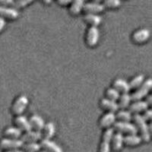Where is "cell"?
<instances>
[{"label":"cell","instance_id":"cell-1","mask_svg":"<svg viewBox=\"0 0 152 152\" xmlns=\"http://www.w3.org/2000/svg\"><path fill=\"white\" fill-rule=\"evenodd\" d=\"M132 120L135 122V125L138 129V132L140 133L142 141L148 142L151 139L150 129L147 122L142 118L140 114H134Z\"/></svg>","mask_w":152,"mask_h":152},{"label":"cell","instance_id":"cell-2","mask_svg":"<svg viewBox=\"0 0 152 152\" xmlns=\"http://www.w3.org/2000/svg\"><path fill=\"white\" fill-rule=\"evenodd\" d=\"M152 86L151 78H148L144 81V83L135 89V91L131 94L132 101H137V100H142V98L147 96L148 92L150 91Z\"/></svg>","mask_w":152,"mask_h":152},{"label":"cell","instance_id":"cell-3","mask_svg":"<svg viewBox=\"0 0 152 152\" xmlns=\"http://www.w3.org/2000/svg\"><path fill=\"white\" fill-rule=\"evenodd\" d=\"M29 103L28 97L26 95L21 94L15 99L12 106V113L16 116H20L24 113Z\"/></svg>","mask_w":152,"mask_h":152},{"label":"cell","instance_id":"cell-4","mask_svg":"<svg viewBox=\"0 0 152 152\" xmlns=\"http://www.w3.org/2000/svg\"><path fill=\"white\" fill-rule=\"evenodd\" d=\"M113 129L114 131L120 132L122 134L126 133L127 135L129 134H138V129L135 123H132L131 122H122L116 121L114 123Z\"/></svg>","mask_w":152,"mask_h":152},{"label":"cell","instance_id":"cell-5","mask_svg":"<svg viewBox=\"0 0 152 152\" xmlns=\"http://www.w3.org/2000/svg\"><path fill=\"white\" fill-rule=\"evenodd\" d=\"M114 129L111 128L107 129L102 135V139L100 145L99 152H110L111 142L113 135L114 134Z\"/></svg>","mask_w":152,"mask_h":152},{"label":"cell","instance_id":"cell-6","mask_svg":"<svg viewBox=\"0 0 152 152\" xmlns=\"http://www.w3.org/2000/svg\"><path fill=\"white\" fill-rule=\"evenodd\" d=\"M24 142L21 139H14V138H2L0 139V148L5 150H13V149H20L22 148Z\"/></svg>","mask_w":152,"mask_h":152},{"label":"cell","instance_id":"cell-7","mask_svg":"<svg viewBox=\"0 0 152 152\" xmlns=\"http://www.w3.org/2000/svg\"><path fill=\"white\" fill-rule=\"evenodd\" d=\"M100 39V31L97 27L90 26L86 34V42L89 47H93L97 45Z\"/></svg>","mask_w":152,"mask_h":152},{"label":"cell","instance_id":"cell-8","mask_svg":"<svg viewBox=\"0 0 152 152\" xmlns=\"http://www.w3.org/2000/svg\"><path fill=\"white\" fill-rule=\"evenodd\" d=\"M117 121L116 120V113L113 112H107L100 119V126L104 129H109L111 128V126H113L114 123Z\"/></svg>","mask_w":152,"mask_h":152},{"label":"cell","instance_id":"cell-9","mask_svg":"<svg viewBox=\"0 0 152 152\" xmlns=\"http://www.w3.org/2000/svg\"><path fill=\"white\" fill-rule=\"evenodd\" d=\"M42 134L40 132L35 131L31 129L27 132L23 133L21 137V139L24 143H28V142H37L41 141Z\"/></svg>","mask_w":152,"mask_h":152},{"label":"cell","instance_id":"cell-10","mask_svg":"<svg viewBox=\"0 0 152 152\" xmlns=\"http://www.w3.org/2000/svg\"><path fill=\"white\" fill-rule=\"evenodd\" d=\"M150 37V31L147 28H140L135 31L132 34V40L137 43H142L147 41Z\"/></svg>","mask_w":152,"mask_h":152},{"label":"cell","instance_id":"cell-11","mask_svg":"<svg viewBox=\"0 0 152 152\" xmlns=\"http://www.w3.org/2000/svg\"><path fill=\"white\" fill-rule=\"evenodd\" d=\"M41 149L47 152H63L62 148L50 139H43L42 138L40 142Z\"/></svg>","mask_w":152,"mask_h":152},{"label":"cell","instance_id":"cell-12","mask_svg":"<svg viewBox=\"0 0 152 152\" xmlns=\"http://www.w3.org/2000/svg\"><path fill=\"white\" fill-rule=\"evenodd\" d=\"M104 9H105L104 5L97 2H85L83 6V11L86 13L98 14L100 12H103Z\"/></svg>","mask_w":152,"mask_h":152},{"label":"cell","instance_id":"cell-13","mask_svg":"<svg viewBox=\"0 0 152 152\" xmlns=\"http://www.w3.org/2000/svg\"><path fill=\"white\" fill-rule=\"evenodd\" d=\"M15 123L16 125V127H18L21 132H27L32 129L29 119L23 115L16 116L15 119Z\"/></svg>","mask_w":152,"mask_h":152},{"label":"cell","instance_id":"cell-14","mask_svg":"<svg viewBox=\"0 0 152 152\" xmlns=\"http://www.w3.org/2000/svg\"><path fill=\"white\" fill-rule=\"evenodd\" d=\"M148 104L144 100H137L134 101L129 107V110L134 114H140L141 112H144L148 108Z\"/></svg>","mask_w":152,"mask_h":152},{"label":"cell","instance_id":"cell-15","mask_svg":"<svg viewBox=\"0 0 152 152\" xmlns=\"http://www.w3.org/2000/svg\"><path fill=\"white\" fill-rule=\"evenodd\" d=\"M29 122L30 124H31V129L38 132H41L43 127H44V125H45L44 119L37 114L32 115L29 119Z\"/></svg>","mask_w":152,"mask_h":152},{"label":"cell","instance_id":"cell-16","mask_svg":"<svg viewBox=\"0 0 152 152\" xmlns=\"http://www.w3.org/2000/svg\"><path fill=\"white\" fill-rule=\"evenodd\" d=\"M19 16V12L17 9L12 7L0 6V17L3 18L16 19Z\"/></svg>","mask_w":152,"mask_h":152},{"label":"cell","instance_id":"cell-17","mask_svg":"<svg viewBox=\"0 0 152 152\" xmlns=\"http://www.w3.org/2000/svg\"><path fill=\"white\" fill-rule=\"evenodd\" d=\"M113 88L116 89L120 94H127L131 90L128 81L123 78H117L115 80L113 83Z\"/></svg>","mask_w":152,"mask_h":152},{"label":"cell","instance_id":"cell-18","mask_svg":"<svg viewBox=\"0 0 152 152\" xmlns=\"http://www.w3.org/2000/svg\"><path fill=\"white\" fill-rule=\"evenodd\" d=\"M100 104L101 107L108 110V112H113L116 113L119 110V105H118V103L116 101L110 100V99L107 98V97L101 99Z\"/></svg>","mask_w":152,"mask_h":152},{"label":"cell","instance_id":"cell-19","mask_svg":"<svg viewBox=\"0 0 152 152\" xmlns=\"http://www.w3.org/2000/svg\"><path fill=\"white\" fill-rule=\"evenodd\" d=\"M123 138H124L123 134L118 132H114V134L112 138V142H111V147L113 148L114 151L121 150L123 146V144H124Z\"/></svg>","mask_w":152,"mask_h":152},{"label":"cell","instance_id":"cell-20","mask_svg":"<svg viewBox=\"0 0 152 152\" xmlns=\"http://www.w3.org/2000/svg\"><path fill=\"white\" fill-rule=\"evenodd\" d=\"M42 134V138L43 139H50L54 136L56 133V126L53 123L49 122V123H45L44 127L40 132Z\"/></svg>","mask_w":152,"mask_h":152},{"label":"cell","instance_id":"cell-21","mask_svg":"<svg viewBox=\"0 0 152 152\" xmlns=\"http://www.w3.org/2000/svg\"><path fill=\"white\" fill-rule=\"evenodd\" d=\"M84 20L91 24V26L98 27L100 23L102 22V17L98 14H93V13H85L84 15Z\"/></svg>","mask_w":152,"mask_h":152},{"label":"cell","instance_id":"cell-22","mask_svg":"<svg viewBox=\"0 0 152 152\" xmlns=\"http://www.w3.org/2000/svg\"><path fill=\"white\" fill-rule=\"evenodd\" d=\"M22 134V132L16 126H10L4 130V135L6 138L20 139Z\"/></svg>","mask_w":152,"mask_h":152},{"label":"cell","instance_id":"cell-23","mask_svg":"<svg viewBox=\"0 0 152 152\" xmlns=\"http://www.w3.org/2000/svg\"><path fill=\"white\" fill-rule=\"evenodd\" d=\"M124 144L129 146H136L142 143V139L141 136L138 134H129L125 135L123 138Z\"/></svg>","mask_w":152,"mask_h":152},{"label":"cell","instance_id":"cell-24","mask_svg":"<svg viewBox=\"0 0 152 152\" xmlns=\"http://www.w3.org/2000/svg\"><path fill=\"white\" fill-rule=\"evenodd\" d=\"M84 4L85 2L82 0H76L74 2H72L69 6V12L72 15H77L81 11H83Z\"/></svg>","mask_w":152,"mask_h":152},{"label":"cell","instance_id":"cell-25","mask_svg":"<svg viewBox=\"0 0 152 152\" xmlns=\"http://www.w3.org/2000/svg\"><path fill=\"white\" fill-rule=\"evenodd\" d=\"M116 116L118 121L122 122H131L133 119V114L129 110H118L116 113Z\"/></svg>","mask_w":152,"mask_h":152},{"label":"cell","instance_id":"cell-26","mask_svg":"<svg viewBox=\"0 0 152 152\" xmlns=\"http://www.w3.org/2000/svg\"><path fill=\"white\" fill-rule=\"evenodd\" d=\"M118 100H119L118 105H119V109L126 110V108L129 107L130 104H131V94H129V93L121 94Z\"/></svg>","mask_w":152,"mask_h":152},{"label":"cell","instance_id":"cell-27","mask_svg":"<svg viewBox=\"0 0 152 152\" xmlns=\"http://www.w3.org/2000/svg\"><path fill=\"white\" fill-rule=\"evenodd\" d=\"M145 81V75L143 74L137 75L129 82L130 89H137L144 83Z\"/></svg>","mask_w":152,"mask_h":152},{"label":"cell","instance_id":"cell-28","mask_svg":"<svg viewBox=\"0 0 152 152\" xmlns=\"http://www.w3.org/2000/svg\"><path fill=\"white\" fill-rule=\"evenodd\" d=\"M24 152H39L41 150V146L38 142H28L24 143L22 146Z\"/></svg>","mask_w":152,"mask_h":152},{"label":"cell","instance_id":"cell-29","mask_svg":"<svg viewBox=\"0 0 152 152\" xmlns=\"http://www.w3.org/2000/svg\"><path fill=\"white\" fill-rule=\"evenodd\" d=\"M120 94H121L119 93L116 89H115L114 88H109L106 91V96H107V98L110 99V100H112L113 101H117L119 100V97H120Z\"/></svg>","mask_w":152,"mask_h":152},{"label":"cell","instance_id":"cell-30","mask_svg":"<svg viewBox=\"0 0 152 152\" xmlns=\"http://www.w3.org/2000/svg\"><path fill=\"white\" fill-rule=\"evenodd\" d=\"M122 2L119 0H106L104 1L103 5L105 8H110V9H116L121 5Z\"/></svg>","mask_w":152,"mask_h":152},{"label":"cell","instance_id":"cell-31","mask_svg":"<svg viewBox=\"0 0 152 152\" xmlns=\"http://www.w3.org/2000/svg\"><path fill=\"white\" fill-rule=\"evenodd\" d=\"M32 1L31 0H18V1H14V4H13V6L12 8L17 9H21V8L25 7L28 4L31 3Z\"/></svg>","mask_w":152,"mask_h":152},{"label":"cell","instance_id":"cell-32","mask_svg":"<svg viewBox=\"0 0 152 152\" xmlns=\"http://www.w3.org/2000/svg\"><path fill=\"white\" fill-rule=\"evenodd\" d=\"M142 116L146 122L150 121L151 119V117H152L151 110L148 109V110H146L145 111H144V113H143V114L142 115Z\"/></svg>","mask_w":152,"mask_h":152},{"label":"cell","instance_id":"cell-33","mask_svg":"<svg viewBox=\"0 0 152 152\" xmlns=\"http://www.w3.org/2000/svg\"><path fill=\"white\" fill-rule=\"evenodd\" d=\"M14 4L13 0H0V6L5 7H12Z\"/></svg>","mask_w":152,"mask_h":152},{"label":"cell","instance_id":"cell-34","mask_svg":"<svg viewBox=\"0 0 152 152\" xmlns=\"http://www.w3.org/2000/svg\"><path fill=\"white\" fill-rule=\"evenodd\" d=\"M5 27V19L0 17V32H2Z\"/></svg>","mask_w":152,"mask_h":152},{"label":"cell","instance_id":"cell-35","mask_svg":"<svg viewBox=\"0 0 152 152\" xmlns=\"http://www.w3.org/2000/svg\"><path fill=\"white\" fill-rule=\"evenodd\" d=\"M72 1L70 0H59L58 1V3L61 5H67L69 4H71Z\"/></svg>","mask_w":152,"mask_h":152},{"label":"cell","instance_id":"cell-36","mask_svg":"<svg viewBox=\"0 0 152 152\" xmlns=\"http://www.w3.org/2000/svg\"><path fill=\"white\" fill-rule=\"evenodd\" d=\"M5 152H24V151H23V150H21V149H13V150L5 151Z\"/></svg>","mask_w":152,"mask_h":152},{"label":"cell","instance_id":"cell-37","mask_svg":"<svg viewBox=\"0 0 152 152\" xmlns=\"http://www.w3.org/2000/svg\"><path fill=\"white\" fill-rule=\"evenodd\" d=\"M146 102L148 103V104H151V96H148V100H146Z\"/></svg>","mask_w":152,"mask_h":152},{"label":"cell","instance_id":"cell-38","mask_svg":"<svg viewBox=\"0 0 152 152\" xmlns=\"http://www.w3.org/2000/svg\"><path fill=\"white\" fill-rule=\"evenodd\" d=\"M39 152H47V151H44V150H43V149H42V150H40V151H39Z\"/></svg>","mask_w":152,"mask_h":152}]
</instances>
